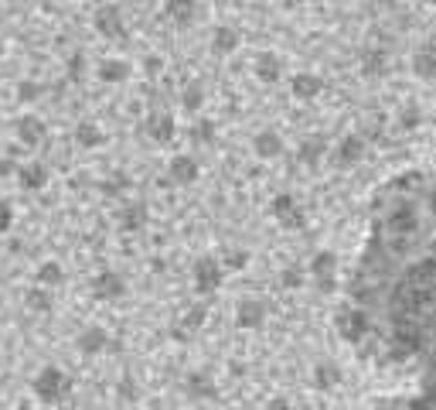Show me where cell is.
<instances>
[{
	"label": "cell",
	"instance_id": "obj_1",
	"mask_svg": "<svg viewBox=\"0 0 436 410\" xmlns=\"http://www.w3.org/2000/svg\"><path fill=\"white\" fill-rule=\"evenodd\" d=\"M31 397L45 407H58L72 397V376L62 369V366H41L31 380Z\"/></svg>",
	"mask_w": 436,
	"mask_h": 410
},
{
	"label": "cell",
	"instance_id": "obj_2",
	"mask_svg": "<svg viewBox=\"0 0 436 410\" xmlns=\"http://www.w3.org/2000/svg\"><path fill=\"white\" fill-rule=\"evenodd\" d=\"M109 332L102 328V325H86L79 335H76V352L82 356V359H92V356H102L106 349H109Z\"/></svg>",
	"mask_w": 436,
	"mask_h": 410
},
{
	"label": "cell",
	"instance_id": "obj_3",
	"mask_svg": "<svg viewBox=\"0 0 436 410\" xmlns=\"http://www.w3.org/2000/svg\"><path fill=\"white\" fill-rule=\"evenodd\" d=\"M126 294V281L116 270H99L92 277V298L95 301H119Z\"/></svg>",
	"mask_w": 436,
	"mask_h": 410
},
{
	"label": "cell",
	"instance_id": "obj_4",
	"mask_svg": "<svg viewBox=\"0 0 436 410\" xmlns=\"http://www.w3.org/2000/svg\"><path fill=\"white\" fill-rule=\"evenodd\" d=\"M17 188L21 192H45L48 188V182H51V171H48V164H41V161H27V164H21V171H17Z\"/></svg>",
	"mask_w": 436,
	"mask_h": 410
},
{
	"label": "cell",
	"instance_id": "obj_5",
	"mask_svg": "<svg viewBox=\"0 0 436 410\" xmlns=\"http://www.w3.org/2000/svg\"><path fill=\"white\" fill-rule=\"evenodd\" d=\"M14 133H17V140L24 144V147H41L45 144V137H48V127H45V120L41 116H17L14 120Z\"/></svg>",
	"mask_w": 436,
	"mask_h": 410
},
{
	"label": "cell",
	"instance_id": "obj_6",
	"mask_svg": "<svg viewBox=\"0 0 436 410\" xmlns=\"http://www.w3.org/2000/svg\"><path fill=\"white\" fill-rule=\"evenodd\" d=\"M24 308H27L31 314H51V311H55V291H51V288H41V284L27 288V291H24Z\"/></svg>",
	"mask_w": 436,
	"mask_h": 410
},
{
	"label": "cell",
	"instance_id": "obj_7",
	"mask_svg": "<svg viewBox=\"0 0 436 410\" xmlns=\"http://www.w3.org/2000/svg\"><path fill=\"white\" fill-rule=\"evenodd\" d=\"M92 24H95V31L102 38H123V17H119L116 7H99Z\"/></svg>",
	"mask_w": 436,
	"mask_h": 410
},
{
	"label": "cell",
	"instance_id": "obj_8",
	"mask_svg": "<svg viewBox=\"0 0 436 410\" xmlns=\"http://www.w3.org/2000/svg\"><path fill=\"white\" fill-rule=\"evenodd\" d=\"M76 144L86 147V151H95V147L106 144V130H102L95 120H79V123H76Z\"/></svg>",
	"mask_w": 436,
	"mask_h": 410
},
{
	"label": "cell",
	"instance_id": "obj_9",
	"mask_svg": "<svg viewBox=\"0 0 436 410\" xmlns=\"http://www.w3.org/2000/svg\"><path fill=\"white\" fill-rule=\"evenodd\" d=\"M116 222H119V233H126V236L140 233L147 226V205H123Z\"/></svg>",
	"mask_w": 436,
	"mask_h": 410
},
{
	"label": "cell",
	"instance_id": "obj_10",
	"mask_svg": "<svg viewBox=\"0 0 436 410\" xmlns=\"http://www.w3.org/2000/svg\"><path fill=\"white\" fill-rule=\"evenodd\" d=\"M34 284H41V288H62L65 284V267L58 263V260H41L38 267H34Z\"/></svg>",
	"mask_w": 436,
	"mask_h": 410
},
{
	"label": "cell",
	"instance_id": "obj_11",
	"mask_svg": "<svg viewBox=\"0 0 436 410\" xmlns=\"http://www.w3.org/2000/svg\"><path fill=\"white\" fill-rule=\"evenodd\" d=\"M218 267H215V260H198L194 263V288L198 291H215V284H218Z\"/></svg>",
	"mask_w": 436,
	"mask_h": 410
},
{
	"label": "cell",
	"instance_id": "obj_12",
	"mask_svg": "<svg viewBox=\"0 0 436 410\" xmlns=\"http://www.w3.org/2000/svg\"><path fill=\"white\" fill-rule=\"evenodd\" d=\"M99 79L102 83H126L130 79V65L123 58H106V62H99Z\"/></svg>",
	"mask_w": 436,
	"mask_h": 410
},
{
	"label": "cell",
	"instance_id": "obj_13",
	"mask_svg": "<svg viewBox=\"0 0 436 410\" xmlns=\"http://www.w3.org/2000/svg\"><path fill=\"white\" fill-rule=\"evenodd\" d=\"M194 175H198V164H194L191 158H174V161H171V178H174V182L187 185V182H194Z\"/></svg>",
	"mask_w": 436,
	"mask_h": 410
},
{
	"label": "cell",
	"instance_id": "obj_14",
	"mask_svg": "<svg viewBox=\"0 0 436 410\" xmlns=\"http://www.w3.org/2000/svg\"><path fill=\"white\" fill-rule=\"evenodd\" d=\"M14 93H17V100L21 102H34V100H41L45 86H41L38 79H21V83L14 86Z\"/></svg>",
	"mask_w": 436,
	"mask_h": 410
},
{
	"label": "cell",
	"instance_id": "obj_15",
	"mask_svg": "<svg viewBox=\"0 0 436 410\" xmlns=\"http://www.w3.org/2000/svg\"><path fill=\"white\" fill-rule=\"evenodd\" d=\"M147 133H150L154 140H171V133H174V123H171V116H150V123H147Z\"/></svg>",
	"mask_w": 436,
	"mask_h": 410
},
{
	"label": "cell",
	"instance_id": "obj_16",
	"mask_svg": "<svg viewBox=\"0 0 436 410\" xmlns=\"http://www.w3.org/2000/svg\"><path fill=\"white\" fill-rule=\"evenodd\" d=\"M260 321H262V305L260 301H242V305H239V325L256 328Z\"/></svg>",
	"mask_w": 436,
	"mask_h": 410
},
{
	"label": "cell",
	"instance_id": "obj_17",
	"mask_svg": "<svg viewBox=\"0 0 436 410\" xmlns=\"http://www.w3.org/2000/svg\"><path fill=\"white\" fill-rule=\"evenodd\" d=\"M14 219H17L14 205L7 202V199H0V236H7V233L14 229Z\"/></svg>",
	"mask_w": 436,
	"mask_h": 410
},
{
	"label": "cell",
	"instance_id": "obj_18",
	"mask_svg": "<svg viewBox=\"0 0 436 410\" xmlns=\"http://www.w3.org/2000/svg\"><path fill=\"white\" fill-rule=\"evenodd\" d=\"M82 72H86V52H72V55H69V79L79 83Z\"/></svg>",
	"mask_w": 436,
	"mask_h": 410
},
{
	"label": "cell",
	"instance_id": "obj_19",
	"mask_svg": "<svg viewBox=\"0 0 436 410\" xmlns=\"http://www.w3.org/2000/svg\"><path fill=\"white\" fill-rule=\"evenodd\" d=\"M17 171H21V164H17L10 154H3V158H0V182H3V178H17Z\"/></svg>",
	"mask_w": 436,
	"mask_h": 410
},
{
	"label": "cell",
	"instance_id": "obj_20",
	"mask_svg": "<svg viewBox=\"0 0 436 410\" xmlns=\"http://www.w3.org/2000/svg\"><path fill=\"white\" fill-rule=\"evenodd\" d=\"M187 390H191L194 397H198V393H201V397H211V387H208L205 376H191V380H187Z\"/></svg>",
	"mask_w": 436,
	"mask_h": 410
},
{
	"label": "cell",
	"instance_id": "obj_21",
	"mask_svg": "<svg viewBox=\"0 0 436 410\" xmlns=\"http://www.w3.org/2000/svg\"><path fill=\"white\" fill-rule=\"evenodd\" d=\"M276 147H279V140H273L269 133H266V137H260V154H262V158H269V154H276Z\"/></svg>",
	"mask_w": 436,
	"mask_h": 410
},
{
	"label": "cell",
	"instance_id": "obj_22",
	"mask_svg": "<svg viewBox=\"0 0 436 410\" xmlns=\"http://www.w3.org/2000/svg\"><path fill=\"white\" fill-rule=\"evenodd\" d=\"M171 10H174L177 17H187V10H191V0H171Z\"/></svg>",
	"mask_w": 436,
	"mask_h": 410
},
{
	"label": "cell",
	"instance_id": "obj_23",
	"mask_svg": "<svg viewBox=\"0 0 436 410\" xmlns=\"http://www.w3.org/2000/svg\"><path fill=\"white\" fill-rule=\"evenodd\" d=\"M10 410H34V397H21V400H17Z\"/></svg>",
	"mask_w": 436,
	"mask_h": 410
},
{
	"label": "cell",
	"instance_id": "obj_24",
	"mask_svg": "<svg viewBox=\"0 0 436 410\" xmlns=\"http://www.w3.org/2000/svg\"><path fill=\"white\" fill-rule=\"evenodd\" d=\"M232 45H236V41H232V34H229V31H225V34H218V48H222V52H229Z\"/></svg>",
	"mask_w": 436,
	"mask_h": 410
},
{
	"label": "cell",
	"instance_id": "obj_25",
	"mask_svg": "<svg viewBox=\"0 0 436 410\" xmlns=\"http://www.w3.org/2000/svg\"><path fill=\"white\" fill-rule=\"evenodd\" d=\"M269 410H290V404H283V400H276V404H273V407Z\"/></svg>",
	"mask_w": 436,
	"mask_h": 410
},
{
	"label": "cell",
	"instance_id": "obj_26",
	"mask_svg": "<svg viewBox=\"0 0 436 410\" xmlns=\"http://www.w3.org/2000/svg\"><path fill=\"white\" fill-rule=\"evenodd\" d=\"M0 58H3V41H0Z\"/></svg>",
	"mask_w": 436,
	"mask_h": 410
},
{
	"label": "cell",
	"instance_id": "obj_27",
	"mask_svg": "<svg viewBox=\"0 0 436 410\" xmlns=\"http://www.w3.org/2000/svg\"><path fill=\"white\" fill-rule=\"evenodd\" d=\"M24 3H38V0H24Z\"/></svg>",
	"mask_w": 436,
	"mask_h": 410
},
{
	"label": "cell",
	"instance_id": "obj_28",
	"mask_svg": "<svg viewBox=\"0 0 436 410\" xmlns=\"http://www.w3.org/2000/svg\"><path fill=\"white\" fill-rule=\"evenodd\" d=\"M0 305H3V298H0Z\"/></svg>",
	"mask_w": 436,
	"mask_h": 410
}]
</instances>
